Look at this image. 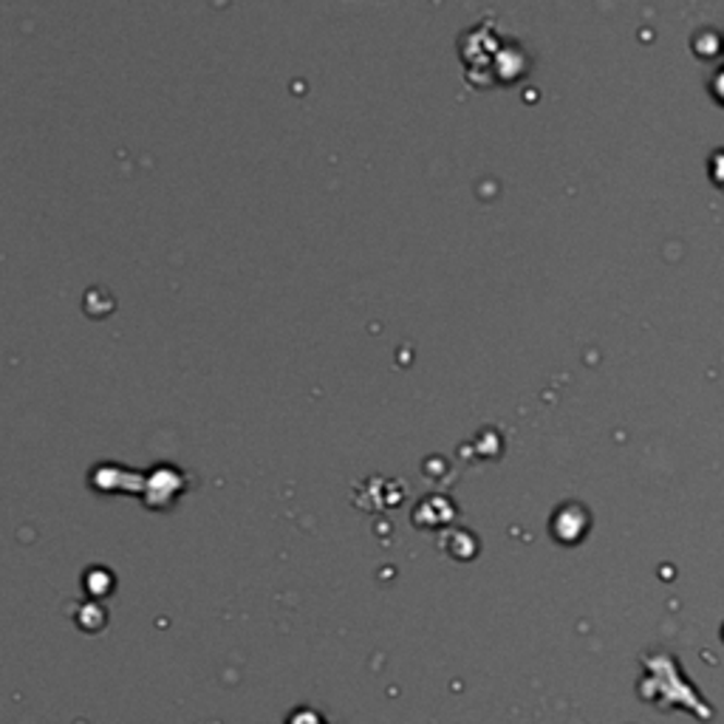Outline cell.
Listing matches in <instances>:
<instances>
[]
</instances>
